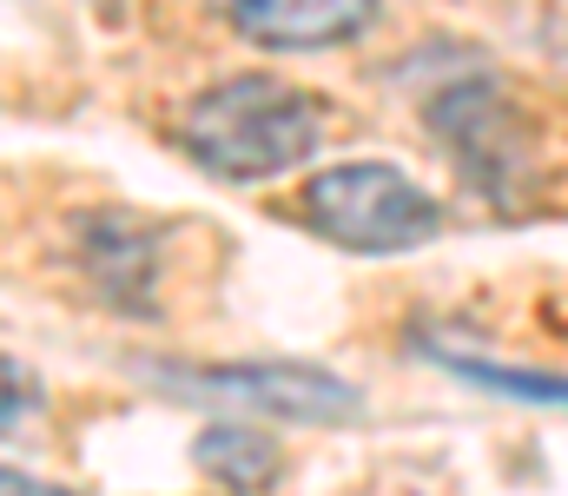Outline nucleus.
<instances>
[{
	"label": "nucleus",
	"mask_w": 568,
	"mask_h": 496,
	"mask_svg": "<svg viewBox=\"0 0 568 496\" xmlns=\"http://www.w3.org/2000/svg\"><path fill=\"white\" fill-rule=\"evenodd\" d=\"M212 7L225 27L278 53H317V47L357 40L377 13V0H212Z\"/></svg>",
	"instance_id": "20e7f679"
},
{
	"label": "nucleus",
	"mask_w": 568,
	"mask_h": 496,
	"mask_svg": "<svg viewBox=\"0 0 568 496\" xmlns=\"http://www.w3.org/2000/svg\"><path fill=\"white\" fill-rule=\"evenodd\" d=\"M0 496H73V490H53V484H33V477L7 470V484H0Z\"/></svg>",
	"instance_id": "0eeeda50"
},
{
	"label": "nucleus",
	"mask_w": 568,
	"mask_h": 496,
	"mask_svg": "<svg viewBox=\"0 0 568 496\" xmlns=\"http://www.w3.org/2000/svg\"><path fill=\"white\" fill-rule=\"evenodd\" d=\"M179 391H205V397H232L252 411H272L291 424H344L357 417V391L331 371L311 364H245V371H159Z\"/></svg>",
	"instance_id": "7ed1b4c3"
},
{
	"label": "nucleus",
	"mask_w": 568,
	"mask_h": 496,
	"mask_svg": "<svg viewBox=\"0 0 568 496\" xmlns=\"http://www.w3.org/2000/svg\"><path fill=\"white\" fill-rule=\"evenodd\" d=\"M192 457H199L205 477H219V484H232V490H265V484H278V444H272L265 431H252V424H212V431H199Z\"/></svg>",
	"instance_id": "39448f33"
},
{
	"label": "nucleus",
	"mask_w": 568,
	"mask_h": 496,
	"mask_svg": "<svg viewBox=\"0 0 568 496\" xmlns=\"http://www.w3.org/2000/svg\"><path fill=\"white\" fill-rule=\"evenodd\" d=\"M436 364H449L456 377L483 384V391H503V397H523V404H568V377H542V371H509V364H483V357H463V351H429Z\"/></svg>",
	"instance_id": "423d86ee"
},
{
	"label": "nucleus",
	"mask_w": 568,
	"mask_h": 496,
	"mask_svg": "<svg viewBox=\"0 0 568 496\" xmlns=\"http://www.w3.org/2000/svg\"><path fill=\"white\" fill-rule=\"evenodd\" d=\"M304 219L344 252H417L443 232V205L397 165H331L304 185Z\"/></svg>",
	"instance_id": "f03ea898"
},
{
	"label": "nucleus",
	"mask_w": 568,
	"mask_h": 496,
	"mask_svg": "<svg viewBox=\"0 0 568 496\" xmlns=\"http://www.w3.org/2000/svg\"><path fill=\"white\" fill-rule=\"evenodd\" d=\"M317 146V107L272 73L219 80L185 113V153L219 179H272Z\"/></svg>",
	"instance_id": "f257e3e1"
}]
</instances>
